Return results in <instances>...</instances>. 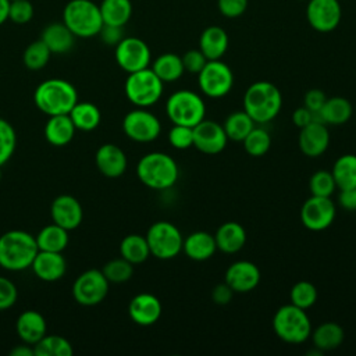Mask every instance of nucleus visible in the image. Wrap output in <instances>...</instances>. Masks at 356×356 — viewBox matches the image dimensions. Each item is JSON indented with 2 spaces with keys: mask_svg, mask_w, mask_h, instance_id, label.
<instances>
[{
  "mask_svg": "<svg viewBox=\"0 0 356 356\" xmlns=\"http://www.w3.org/2000/svg\"><path fill=\"white\" fill-rule=\"evenodd\" d=\"M39 248L36 238L22 229H11L0 235V267L22 271L32 266Z\"/></svg>",
  "mask_w": 356,
  "mask_h": 356,
  "instance_id": "f257e3e1",
  "label": "nucleus"
},
{
  "mask_svg": "<svg viewBox=\"0 0 356 356\" xmlns=\"http://www.w3.org/2000/svg\"><path fill=\"white\" fill-rule=\"evenodd\" d=\"M281 107L282 95L273 82H253L243 93V111H246L256 124L273 121L280 114Z\"/></svg>",
  "mask_w": 356,
  "mask_h": 356,
  "instance_id": "f03ea898",
  "label": "nucleus"
},
{
  "mask_svg": "<svg viewBox=\"0 0 356 356\" xmlns=\"http://www.w3.org/2000/svg\"><path fill=\"white\" fill-rule=\"evenodd\" d=\"M36 107L46 115L68 114L78 102L75 86L61 78H49L40 82L33 92Z\"/></svg>",
  "mask_w": 356,
  "mask_h": 356,
  "instance_id": "7ed1b4c3",
  "label": "nucleus"
},
{
  "mask_svg": "<svg viewBox=\"0 0 356 356\" xmlns=\"http://www.w3.org/2000/svg\"><path fill=\"white\" fill-rule=\"evenodd\" d=\"M139 181L154 191H163L174 186L179 177L177 161L167 153L150 152L140 157L136 164Z\"/></svg>",
  "mask_w": 356,
  "mask_h": 356,
  "instance_id": "20e7f679",
  "label": "nucleus"
},
{
  "mask_svg": "<svg viewBox=\"0 0 356 356\" xmlns=\"http://www.w3.org/2000/svg\"><path fill=\"white\" fill-rule=\"evenodd\" d=\"M63 22L75 38H93L104 25L99 4L92 0H70L63 10Z\"/></svg>",
  "mask_w": 356,
  "mask_h": 356,
  "instance_id": "39448f33",
  "label": "nucleus"
},
{
  "mask_svg": "<svg viewBox=\"0 0 356 356\" xmlns=\"http://www.w3.org/2000/svg\"><path fill=\"white\" fill-rule=\"evenodd\" d=\"M273 330L281 341L296 345L310 338L312 323L306 310L288 303L274 313Z\"/></svg>",
  "mask_w": 356,
  "mask_h": 356,
  "instance_id": "423d86ee",
  "label": "nucleus"
},
{
  "mask_svg": "<svg viewBox=\"0 0 356 356\" xmlns=\"http://www.w3.org/2000/svg\"><path fill=\"white\" fill-rule=\"evenodd\" d=\"M164 82L150 67L128 74L124 83L127 99L136 107L147 108L156 104L163 96Z\"/></svg>",
  "mask_w": 356,
  "mask_h": 356,
  "instance_id": "0eeeda50",
  "label": "nucleus"
},
{
  "mask_svg": "<svg viewBox=\"0 0 356 356\" xmlns=\"http://www.w3.org/2000/svg\"><path fill=\"white\" fill-rule=\"evenodd\" d=\"M165 114L172 124L195 127L206 117V103L193 90H177L165 102Z\"/></svg>",
  "mask_w": 356,
  "mask_h": 356,
  "instance_id": "6e6552de",
  "label": "nucleus"
},
{
  "mask_svg": "<svg viewBox=\"0 0 356 356\" xmlns=\"http://www.w3.org/2000/svg\"><path fill=\"white\" fill-rule=\"evenodd\" d=\"M145 236L150 254L159 260L174 259L182 250L184 236L181 231L170 221L153 222Z\"/></svg>",
  "mask_w": 356,
  "mask_h": 356,
  "instance_id": "1a4fd4ad",
  "label": "nucleus"
},
{
  "mask_svg": "<svg viewBox=\"0 0 356 356\" xmlns=\"http://www.w3.org/2000/svg\"><path fill=\"white\" fill-rule=\"evenodd\" d=\"M197 85L200 92L210 99L224 97L234 86L232 70L221 60H209L197 74Z\"/></svg>",
  "mask_w": 356,
  "mask_h": 356,
  "instance_id": "9d476101",
  "label": "nucleus"
},
{
  "mask_svg": "<svg viewBox=\"0 0 356 356\" xmlns=\"http://www.w3.org/2000/svg\"><path fill=\"white\" fill-rule=\"evenodd\" d=\"M110 282L102 270L90 268L76 277L72 284V296L82 306H96L104 300L108 293Z\"/></svg>",
  "mask_w": 356,
  "mask_h": 356,
  "instance_id": "9b49d317",
  "label": "nucleus"
},
{
  "mask_svg": "<svg viewBox=\"0 0 356 356\" xmlns=\"http://www.w3.org/2000/svg\"><path fill=\"white\" fill-rule=\"evenodd\" d=\"M124 134L134 142H153L161 134L160 120L146 108L138 107L125 114L122 120Z\"/></svg>",
  "mask_w": 356,
  "mask_h": 356,
  "instance_id": "f8f14e48",
  "label": "nucleus"
},
{
  "mask_svg": "<svg viewBox=\"0 0 356 356\" xmlns=\"http://www.w3.org/2000/svg\"><path fill=\"white\" fill-rule=\"evenodd\" d=\"M114 56L118 67L128 74L147 68L152 61L147 43L136 36H124L115 46Z\"/></svg>",
  "mask_w": 356,
  "mask_h": 356,
  "instance_id": "ddd939ff",
  "label": "nucleus"
},
{
  "mask_svg": "<svg viewBox=\"0 0 356 356\" xmlns=\"http://www.w3.org/2000/svg\"><path fill=\"white\" fill-rule=\"evenodd\" d=\"M337 207L330 197L312 195L300 207V222L310 231H324L335 220Z\"/></svg>",
  "mask_w": 356,
  "mask_h": 356,
  "instance_id": "4468645a",
  "label": "nucleus"
},
{
  "mask_svg": "<svg viewBox=\"0 0 356 356\" xmlns=\"http://www.w3.org/2000/svg\"><path fill=\"white\" fill-rule=\"evenodd\" d=\"M309 25L321 33L337 29L342 18V8L338 0H309L306 6Z\"/></svg>",
  "mask_w": 356,
  "mask_h": 356,
  "instance_id": "2eb2a0df",
  "label": "nucleus"
},
{
  "mask_svg": "<svg viewBox=\"0 0 356 356\" xmlns=\"http://www.w3.org/2000/svg\"><path fill=\"white\" fill-rule=\"evenodd\" d=\"M228 143L227 134L221 124L213 120H202L193 127V146L204 154H218Z\"/></svg>",
  "mask_w": 356,
  "mask_h": 356,
  "instance_id": "dca6fc26",
  "label": "nucleus"
},
{
  "mask_svg": "<svg viewBox=\"0 0 356 356\" xmlns=\"http://www.w3.org/2000/svg\"><path fill=\"white\" fill-rule=\"evenodd\" d=\"M261 280L259 267L249 260L234 261L225 271L224 282L236 293L253 291Z\"/></svg>",
  "mask_w": 356,
  "mask_h": 356,
  "instance_id": "f3484780",
  "label": "nucleus"
},
{
  "mask_svg": "<svg viewBox=\"0 0 356 356\" xmlns=\"http://www.w3.org/2000/svg\"><path fill=\"white\" fill-rule=\"evenodd\" d=\"M50 216L54 224L67 231H72L81 225L83 210L76 197L71 195H60L51 202Z\"/></svg>",
  "mask_w": 356,
  "mask_h": 356,
  "instance_id": "a211bd4d",
  "label": "nucleus"
},
{
  "mask_svg": "<svg viewBox=\"0 0 356 356\" xmlns=\"http://www.w3.org/2000/svg\"><path fill=\"white\" fill-rule=\"evenodd\" d=\"M163 313L161 302L153 293L142 292L135 295L128 305L129 318L142 327L153 325L159 321Z\"/></svg>",
  "mask_w": 356,
  "mask_h": 356,
  "instance_id": "6ab92c4d",
  "label": "nucleus"
},
{
  "mask_svg": "<svg viewBox=\"0 0 356 356\" xmlns=\"http://www.w3.org/2000/svg\"><path fill=\"white\" fill-rule=\"evenodd\" d=\"M300 152L312 159L320 157L330 146V132L325 124L312 121L300 128L298 138Z\"/></svg>",
  "mask_w": 356,
  "mask_h": 356,
  "instance_id": "aec40b11",
  "label": "nucleus"
},
{
  "mask_svg": "<svg viewBox=\"0 0 356 356\" xmlns=\"http://www.w3.org/2000/svg\"><path fill=\"white\" fill-rule=\"evenodd\" d=\"M95 164L104 177L118 178L125 172L128 159L120 146L114 143H104L96 150Z\"/></svg>",
  "mask_w": 356,
  "mask_h": 356,
  "instance_id": "412c9836",
  "label": "nucleus"
},
{
  "mask_svg": "<svg viewBox=\"0 0 356 356\" xmlns=\"http://www.w3.org/2000/svg\"><path fill=\"white\" fill-rule=\"evenodd\" d=\"M35 275L44 282H54L64 277L67 261L61 252L39 250L31 266Z\"/></svg>",
  "mask_w": 356,
  "mask_h": 356,
  "instance_id": "4be33fe9",
  "label": "nucleus"
},
{
  "mask_svg": "<svg viewBox=\"0 0 356 356\" xmlns=\"http://www.w3.org/2000/svg\"><path fill=\"white\" fill-rule=\"evenodd\" d=\"M353 115V106L350 100L342 96L327 97L320 111L313 113V121L325 125H343Z\"/></svg>",
  "mask_w": 356,
  "mask_h": 356,
  "instance_id": "5701e85b",
  "label": "nucleus"
},
{
  "mask_svg": "<svg viewBox=\"0 0 356 356\" xmlns=\"http://www.w3.org/2000/svg\"><path fill=\"white\" fill-rule=\"evenodd\" d=\"M15 331L22 342L33 346L46 335V318L36 310H25L17 318Z\"/></svg>",
  "mask_w": 356,
  "mask_h": 356,
  "instance_id": "b1692460",
  "label": "nucleus"
},
{
  "mask_svg": "<svg viewBox=\"0 0 356 356\" xmlns=\"http://www.w3.org/2000/svg\"><path fill=\"white\" fill-rule=\"evenodd\" d=\"M182 250L188 259L193 261H204L214 256L217 250L214 235L206 231L191 232L182 245Z\"/></svg>",
  "mask_w": 356,
  "mask_h": 356,
  "instance_id": "393cba45",
  "label": "nucleus"
},
{
  "mask_svg": "<svg viewBox=\"0 0 356 356\" xmlns=\"http://www.w3.org/2000/svg\"><path fill=\"white\" fill-rule=\"evenodd\" d=\"M228 33L218 25L204 28L199 38V49L207 60H221L228 50Z\"/></svg>",
  "mask_w": 356,
  "mask_h": 356,
  "instance_id": "a878e982",
  "label": "nucleus"
},
{
  "mask_svg": "<svg viewBox=\"0 0 356 356\" xmlns=\"http://www.w3.org/2000/svg\"><path fill=\"white\" fill-rule=\"evenodd\" d=\"M214 239L218 250L227 254H232L242 250V248L245 246L246 231L239 222L227 221L217 228Z\"/></svg>",
  "mask_w": 356,
  "mask_h": 356,
  "instance_id": "bb28decb",
  "label": "nucleus"
},
{
  "mask_svg": "<svg viewBox=\"0 0 356 356\" xmlns=\"http://www.w3.org/2000/svg\"><path fill=\"white\" fill-rule=\"evenodd\" d=\"M40 39L49 47L51 54H64L70 51L75 42V35L68 29V26L61 22H51L43 31Z\"/></svg>",
  "mask_w": 356,
  "mask_h": 356,
  "instance_id": "cd10ccee",
  "label": "nucleus"
},
{
  "mask_svg": "<svg viewBox=\"0 0 356 356\" xmlns=\"http://www.w3.org/2000/svg\"><path fill=\"white\" fill-rule=\"evenodd\" d=\"M75 131L68 114L50 115L44 125V138L53 146H65L72 140Z\"/></svg>",
  "mask_w": 356,
  "mask_h": 356,
  "instance_id": "c85d7f7f",
  "label": "nucleus"
},
{
  "mask_svg": "<svg viewBox=\"0 0 356 356\" xmlns=\"http://www.w3.org/2000/svg\"><path fill=\"white\" fill-rule=\"evenodd\" d=\"M310 338L316 349H318L320 352H328L342 345L345 332L338 323L325 321L317 325V328L312 330Z\"/></svg>",
  "mask_w": 356,
  "mask_h": 356,
  "instance_id": "c756f323",
  "label": "nucleus"
},
{
  "mask_svg": "<svg viewBox=\"0 0 356 356\" xmlns=\"http://www.w3.org/2000/svg\"><path fill=\"white\" fill-rule=\"evenodd\" d=\"M72 124L78 131H93L102 121V113L99 107L89 102H76L68 113Z\"/></svg>",
  "mask_w": 356,
  "mask_h": 356,
  "instance_id": "7c9ffc66",
  "label": "nucleus"
},
{
  "mask_svg": "<svg viewBox=\"0 0 356 356\" xmlns=\"http://www.w3.org/2000/svg\"><path fill=\"white\" fill-rule=\"evenodd\" d=\"M99 8L104 25L124 26L132 15L131 0H102Z\"/></svg>",
  "mask_w": 356,
  "mask_h": 356,
  "instance_id": "2f4dec72",
  "label": "nucleus"
},
{
  "mask_svg": "<svg viewBox=\"0 0 356 356\" xmlns=\"http://www.w3.org/2000/svg\"><path fill=\"white\" fill-rule=\"evenodd\" d=\"M152 70L163 82H175L185 72L182 58L175 53H163L156 57Z\"/></svg>",
  "mask_w": 356,
  "mask_h": 356,
  "instance_id": "473e14b6",
  "label": "nucleus"
},
{
  "mask_svg": "<svg viewBox=\"0 0 356 356\" xmlns=\"http://www.w3.org/2000/svg\"><path fill=\"white\" fill-rule=\"evenodd\" d=\"M35 238L39 250L47 252H63L70 241L68 231L54 222L43 227Z\"/></svg>",
  "mask_w": 356,
  "mask_h": 356,
  "instance_id": "72a5a7b5",
  "label": "nucleus"
},
{
  "mask_svg": "<svg viewBox=\"0 0 356 356\" xmlns=\"http://www.w3.org/2000/svg\"><path fill=\"white\" fill-rule=\"evenodd\" d=\"M120 254L134 266L146 261L150 256L146 236L139 234H129L124 236L120 243Z\"/></svg>",
  "mask_w": 356,
  "mask_h": 356,
  "instance_id": "f704fd0d",
  "label": "nucleus"
},
{
  "mask_svg": "<svg viewBox=\"0 0 356 356\" xmlns=\"http://www.w3.org/2000/svg\"><path fill=\"white\" fill-rule=\"evenodd\" d=\"M335 179L337 188L349 189L356 186V154H342L339 156L331 170Z\"/></svg>",
  "mask_w": 356,
  "mask_h": 356,
  "instance_id": "c9c22d12",
  "label": "nucleus"
},
{
  "mask_svg": "<svg viewBox=\"0 0 356 356\" xmlns=\"http://www.w3.org/2000/svg\"><path fill=\"white\" fill-rule=\"evenodd\" d=\"M254 121L250 118V115L241 110V111H232L224 121L222 128L227 134L228 140L234 142H242L246 135L254 128Z\"/></svg>",
  "mask_w": 356,
  "mask_h": 356,
  "instance_id": "e433bc0d",
  "label": "nucleus"
},
{
  "mask_svg": "<svg viewBox=\"0 0 356 356\" xmlns=\"http://www.w3.org/2000/svg\"><path fill=\"white\" fill-rule=\"evenodd\" d=\"M35 356H72L70 341L61 335H44L33 345Z\"/></svg>",
  "mask_w": 356,
  "mask_h": 356,
  "instance_id": "4c0bfd02",
  "label": "nucleus"
},
{
  "mask_svg": "<svg viewBox=\"0 0 356 356\" xmlns=\"http://www.w3.org/2000/svg\"><path fill=\"white\" fill-rule=\"evenodd\" d=\"M51 51L43 43L42 39L35 40L26 46L22 54V61L25 67L31 71H39L49 63Z\"/></svg>",
  "mask_w": 356,
  "mask_h": 356,
  "instance_id": "58836bf2",
  "label": "nucleus"
},
{
  "mask_svg": "<svg viewBox=\"0 0 356 356\" xmlns=\"http://www.w3.org/2000/svg\"><path fill=\"white\" fill-rule=\"evenodd\" d=\"M245 152L252 157L264 156L271 147V136L270 134L260 127H254L246 138L242 140Z\"/></svg>",
  "mask_w": 356,
  "mask_h": 356,
  "instance_id": "ea45409f",
  "label": "nucleus"
},
{
  "mask_svg": "<svg viewBox=\"0 0 356 356\" xmlns=\"http://www.w3.org/2000/svg\"><path fill=\"white\" fill-rule=\"evenodd\" d=\"M318 298V292L314 284H312L310 281H298L289 291V300L292 305L307 310L310 309Z\"/></svg>",
  "mask_w": 356,
  "mask_h": 356,
  "instance_id": "a19ab883",
  "label": "nucleus"
},
{
  "mask_svg": "<svg viewBox=\"0 0 356 356\" xmlns=\"http://www.w3.org/2000/svg\"><path fill=\"white\" fill-rule=\"evenodd\" d=\"M104 277L111 284H122L132 278L134 275V264H131L124 257L113 259L107 261L102 268Z\"/></svg>",
  "mask_w": 356,
  "mask_h": 356,
  "instance_id": "79ce46f5",
  "label": "nucleus"
},
{
  "mask_svg": "<svg viewBox=\"0 0 356 356\" xmlns=\"http://www.w3.org/2000/svg\"><path fill=\"white\" fill-rule=\"evenodd\" d=\"M309 189H310V193L314 196L331 197V195L337 189V184L331 171H327V170L316 171L309 179Z\"/></svg>",
  "mask_w": 356,
  "mask_h": 356,
  "instance_id": "37998d69",
  "label": "nucleus"
},
{
  "mask_svg": "<svg viewBox=\"0 0 356 356\" xmlns=\"http://www.w3.org/2000/svg\"><path fill=\"white\" fill-rule=\"evenodd\" d=\"M17 146V134L13 125L0 118V167L6 164L14 154Z\"/></svg>",
  "mask_w": 356,
  "mask_h": 356,
  "instance_id": "c03bdc74",
  "label": "nucleus"
},
{
  "mask_svg": "<svg viewBox=\"0 0 356 356\" xmlns=\"http://www.w3.org/2000/svg\"><path fill=\"white\" fill-rule=\"evenodd\" d=\"M168 142L174 149L186 150L193 146V128L174 124L168 131Z\"/></svg>",
  "mask_w": 356,
  "mask_h": 356,
  "instance_id": "a18cd8bd",
  "label": "nucleus"
},
{
  "mask_svg": "<svg viewBox=\"0 0 356 356\" xmlns=\"http://www.w3.org/2000/svg\"><path fill=\"white\" fill-rule=\"evenodd\" d=\"M33 17V6L29 0H11L8 8V19L14 24L24 25Z\"/></svg>",
  "mask_w": 356,
  "mask_h": 356,
  "instance_id": "49530a36",
  "label": "nucleus"
},
{
  "mask_svg": "<svg viewBox=\"0 0 356 356\" xmlns=\"http://www.w3.org/2000/svg\"><path fill=\"white\" fill-rule=\"evenodd\" d=\"M17 298H18V291L15 284L11 280L0 275V312L14 306L17 302Z\"/></svg>",
  "mask_w": 356,
  "mask_h": 356,
  "instance_id": "de8ad7c7",
  "label": "nucleus"
},
{
  "mask_svg": "<svg viewBox=\"0 0 356 356\" xmlns=\"http://www.w3.org/2000/svg\"><path fill=\"white\" fill-rule=\"evenodd\" d=\"M181 58H182L185 71H188L191 74H199L202 71V68L206 65V63L209 61L206 58V56L200 51V49H191L186 53H184V56H181Z\"/></svg>",
  "mask_w": 356,
  "mask_h": 356,
  "instance_id": "09e8293b",
  "label": "nucleus"
},
{
  "mask_svg": "<svg viewBox=\"0 0 356 356\" xmlns=\"http://www.w3.org/2000/svg\"><path fill=\"white\" fill-rule=\"evenodd\" d=\"M217 8L225 18H238L248 8V0H217Z\"/></svg>",
  "mask_w": 356,
  "mask_h": 356,
  "instance_id": "8fccbe9b",
  "label": "nucleus"
},
{
  "mask_svg": "<svg viewBox=\"0 0 356 356\" xmlns=\"http://www.w3.org/2000/svg\"><path fill=\"white\" fill-rule=\"evenodd\" d=\"M327 100L325 93L321 89H310L303 97V106L310 111H320Z\"/></svg>",
  "mask_w": 356,
  "mask_h": 356,
  "instance_id": "3c124183",
  "label": "nucleus"
},
{
  "mask_svg": "<svg viewBox=\"0 0 356 356\" xmlns=\"http://www.w3.org/2000/svg\"><path fill=\"white\" fill-rule=\"evenodd\" d=\"M124 26H114V25H103V28L100 29L99 35L100 39L108 44V46H117L121 39L124 38Z\"/></svg>",
  "mask_w": 356,
  "mask_h": 356,
  "instance_id": "603ef678",
  "label": "nucleus"
},
{
  "mask_svg": "<svg viewBox=\"0 0 356 356\" xmlns=\"http://www.w3.org/2000/svg\"><path fill=\"white\" fill-rule=\"evenodd\" d=\"M234 291L225 284H218L213 288L211 291V299L216 305H220V306H224V305H228L231 300H232V296H234Z\"/></svg>",
  "mask_w": 356,
  "mask_h": 356,
  "instance_id": "864d4df0",
  "label": "nucleus"
},
{
  "mask_svg": "<svg viewBox=\"0 0 356 356\" xmlns=\"http://www.w3.org/2000/svg\"><path fill=\"white\" fill-rule=\"evenodd\" d=\"M339 206L348 211L356 210V186L349 189H341L338 195Z\"/></svg>",
  "mask_w": 356,
  "mask_h": 356,
  "instance_id": "5fc2aeb1",
  "label": "nucleus"
},
{
  "mask_svg": "<svg viewBox=\"0 0 356 356\" xmlns=\"http://www.w3.org/2000/svg\"><path fill=\"white\" fill-rule=\"evenodd\" d=\"M313 121V111H310L309 108H306L305 106L298 107L293 113H292V122L300 129L303 127H306L307 124H310Z\"/></svg>",
  "mask_w": 356,
  "mask_h": 356,
  "instance_id": "6e6d98bb",
  "label": "nucleus"
},
{
  "mask_svg": "<svg viewBox=\"0 0 356 356\" xmlns=\"http://www.w3.org/2000/svg\"><path fill=\"white\" fill-rule=\"evenodd\" d=\"M10 355H13V356H35V350H33L32 345L24 342V345H17L14 349H11Z\"/></svg>",
  "mask_w": 356,
  "mask_h": 356,
  "instance_id": "4d7b16f0",
  "label": "nucleus"
},
{
  "mask_svg": "<svg viewBox=\"0 0 356 356\" xmlns=\"http://www.w3.org/2000/svg\"><path fill=\"white\" fill-rule=\"evenodd\" d=\"M8 8L10 0H0V25H3L8 19Z\"/></svg>",
  "mask_w": 356,
  "mask_h": 356,
  "instance_id": "13d9d810",
  "label": "nucleus"
},
{
  "mask_svg": "<svg viewBox=\"0 0 356 356\" xmlns=\"http://www.w3.org/2000/svg\"><path fill=\"white\" fill-rule=\"evenodd\" d=\"M296 1H309V0H296Z\"/></svg>",
  "mask_w": 356,
  "mask_h": 356,
  "instance_id": "bf43d9fd",
  "label": "nucleus"
},
{
  "mask_svg": "<svg viewBox=\"0 0 356 356\" xmlns=\"http://www.w3.org/2000/svg\"><path fill=\"white\" fill-rule=\"evenodd\" d=\"M0 179H1V171H0Z\"/></svg>",
  "mask_w": 356,
  "mask_h": 356,
  "instance_id": "052dcab7",
  "label": "nucleus"
},
{
  "mask_svg": "<svg viewBox=\"0 0 356 356\" xmlns=\"http://www.w3.org/2000/svg\"><path fill=\"white\" fill-rule=\"evenodd\" d=\"M338 1H341V0H338Z\"/></svg>",
  "mask_w": 356,
  "mask_h": 356,
  "instance_id": "680f3d73",
  "label": "nucleus"
},
{
  "mask_svg": "<svg viewBox=\"0 0 356 356\" xmlns=\"http://www.w3.org/2000/svg\"><path fill=\"white\" fill-rule=\"evenodd\" d=\"M10 1H11V0H10Z\"/></svg>",
  "mask_w": 356,
  "mask_h": 356,
  "instance_id": "e2e57ef3",
  "label": "nucleus"
}]
</instances>
